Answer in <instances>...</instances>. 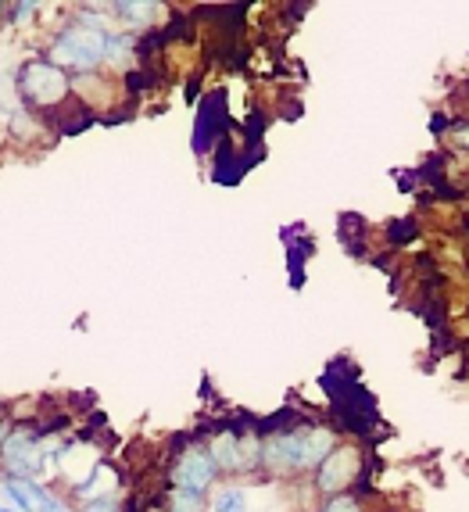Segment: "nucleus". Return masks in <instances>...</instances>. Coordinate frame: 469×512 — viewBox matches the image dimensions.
<instances>
[{
    "mask_svg": "<svg viewBox=\"0 0 469 512\" xmlns=\"http://www.w3.org/2000/svg\"><path fill=\"white\" fill-rule=\"evenodd\" d=\"M323 512H362V505L355 495H333L330 502L323 505Z\"/></svg>",
    "mask_w": 469,
    "mask_h": 512,
    "instance_id": "1a4fd4ad",
    "label": "nucleus"
},
{
    "mask_svg": "<svg viewBox=\"0 0 469 512\" xmlns=\"http://www.w3.org/2000/svg\"><path fill=\"white\" fill-rule=\"evenodd\" d=\"M119 15H129V18H147V15H151V4H119Z\"/></svg>",
    "mask_w": 469,
    "mask_h": 512,
    "instance_id": "9b49d317",
    "label": "nucleus"
},
{
    "mask_svg": "<svg viewBox=\"0 0 469 512\" xmlns=\"http://www.w3.org/2000/svg\"><path fill=\"white\" fill-rule=\"evenodd\" d=\"M362 473V455L355 448H333L330 459L319 466V487L326 495H341L344 487H351Z\"/></svg>",
    "mask_w": 469,
    "mask_h": 512,
    "instance_id": "7ed1b4c3",
    "label": "nucleus"
},
{
    "mask_svg": "<svg viewBox=\"0 0 469 512\" xmlns=\"http://www.w3.org/2000/svg\"><path fill=\"white\" fill-rule=\"evenodd\" d=\"M333 452V430L312 427L301 434V455H305V466H323Z\"/></svg>",
    "mask_w": 469,
    "mask_h": 512,
    "instance_id": "423d86ee",
    "label": "nucleus"
},
{
    "mask_svg": "<svg viewBox=\"0 0 469 512\" xmlns=\"http://www.w3.org/2000/svg\"><path fill=\"white\" fill-rule=\"evenodd\" d=\"M215 459L212 452H187L180 459V466H176V480H180V491H205L208 484L215 480Z\"/></svg>",
    "mask_w": 469,
    "mask_h": 512,
    "instance_id": "39448f33",
    "label": "nucleus"
},
{
    "mask_svg": "<svg viewBox=\"0 0 469 512\" xmlns=\"http://www.w3.org/2000/svg\"><path fill=\"white\" fill-rule=\"evenodd\" d=\"M262 462L269 466V470H280V473L301 470V466H305V455H301V434L269 437L265 448H262Z\"/></svg>",
    "mask_w": 469,
    "mask_h": 512,
    "instance_id": "20e7f679",
    "label": "nucleus"
},
{
    "mask_svg": "<svg viewBox=\"0 0 469 512\" xmlns=\"http://www.w3.org/2000/svg\"><path fill=\"white\" fill-rule=\"evenodd\" d=\"M455 144L469 147V126H459V129H455Z\"/></svg>",
    "mask_w": 469,
    "mask_h": 512,
    "instance_id": "ddd939ff",
    "label": "nucleus"
},
{
    "mask_svg": "<svg viewBox=\"0 0 469 512\" xmlns=\"http://www.w3.org/2000/svg\"><path fill=\"white\" fill-rule=\"evenodd\" d=\"M104 51H108V36H104L101 29L72 26L69 33L58 40V47H54V58L65 61V65H76V69H86V65H97Z\"/></svg>",
    "mask_w": 469,
    "mask_h": 512,
    "instance_id": "f257e3e1",
    "label": "nucleus"
},
{
    "mask_svg": "<svg viewBox=\"0 0 469 512\" xmlns=\"http://www.w3.org/2000/svg\"><path fill=\"white\" fill-rule=\"evenodd\" d=\"M172 512H205V498L197 495V491H180V487H176V495H172Z\"/></svg>",
    "mask_w": 469,
    "mask_h": 512,
    "instance_id": "0eeeda50",
    "label": "nucleus"
},
{
    "mask_svg": "<svg viewBox=\"0 0 469 512\" xmlns=\"http://www.w3.org/2000/svg\"><path fill=\"white\" fill-rule=\"evenodd\" d=\"M215 512H248V498L240 487H230V491H222L219 502H215Z\"/></svg>",
    "mask_w": 469,
    "mask_h": 512,
    "instance_id": "6e6552de",
    "label": "nucleus"
},
{
    "mask_svg": "<svg viewBox=\"0 0 469 512\" xmlns=\"http://www.w3.org/2000/svg\"><path fill=\"white\" fill-rule=\"evenodd\" d=\"M0 512H15V509H0Z\"/></svg>",
    "mask_w": 469,
    "mask_h": 512,
    "instance_id": "4468645a",
    "label": "nucleus"
},
{
    "mask_svg": "<svg viewBox=\"0 0 469 512\" xmlns=\"http://www.w3.org/2000/svg\"><path fill=\"white\" fill-rule=\"evenodd\" d=\"M40 512H69V505H61L58 498H47V505Z\"/></svg>",
    "mask_w": 469,
    "mask_h": 512,
    "instance_id": "f8f14e48",
    "label": "nucleus"
},
{
    "mask_svg": "<svg viewBox=\"0 0 469 512\" xmlns=\"http://www.w3.org/2000/svg\"><path fill=\"white\" fill-rule=\"evenodd\" d=\"M83 512H122V509H119V498L115 495H101V498H90Z\"/></svg>",
    "mask_w": 469,
    "mask_h": 512,
    "instance_id": "9d476101",
    "label": "nucleus"
},
{
    "mask_svg": "<svg viewBox=\"0 0 469 512\" xmlns=\"http://www.w3.org/2000/svg\"><path fill=\"white\" fill-rule=\"evenodd\" d=\"M65 83H69L65 72H61L58 65H47V61H33V65L22 69V94H26V101L36 104V108L58 104L61 97H65V90H69Z\"/></svg>",
    "mask_w": 469,
    "mask_h": 512,
    "instance_id": "f03ea898",
    "label": "nucleus"
}]
</instances>
